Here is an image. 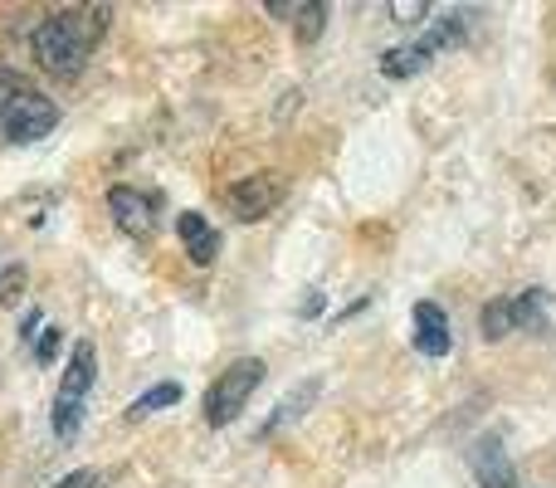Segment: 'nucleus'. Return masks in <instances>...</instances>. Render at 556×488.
Here are the masks:
<instances>
[{
	"mask_svg": "<svg viewBox=\"0 0 556 488\" xmlns=\"http://www.w3.org/2000/svg\"><path fill=\"white\" fill-rule=\"evenodd\" d=\"M513 303V327H528V333H547V293L542 288H522V293L508 298Z\"/></svg>",
	"mask_w": 556,
	"mask_h": 488,
	"instance_id": "obj_13",
	"label": "nucleus"
},
{
	"mask_svg": "<svg viewBox=\"0 0 556 488\" xmlns=\"http://www.w3.org/2000/svg\"><path fill=\"white\" fill-rule=\"evenodd\" d=\"M317 396H323V376H307V381H298L293 391H288L283 401L274 405V415H269V421H264V430H260V435H264V440H274L278 430H288V425H298V421H303V415L317 405Z\"/></svg>",
	"mask_w": 556,
	"mask_h": 488,
	"instance_id": "obj_10",
	"label": "nucleus"
},
{
	"mask_svg": "<svg viewBox=\"0 0 556 488\" xmlns=\"http://www.w3.org/2000/svg\"><path fill=\"white\" fill-rule=\"evenodd\" d=\"M391 15L401 20V25H420V20L430 15V5H425V0H415V5H401V0H395V5H391Z\"/></svg>",
	"mask_w": 556,
	"mask_h": 488,
	"instance_id": "obj_20",
	"label": "nucleus"
},
{
	"mask_svg": "<svg viewBox=\"0 0 556 488\" xmlns=\"http://www.w3.org/2000/svg\"><path fill=\"white\" fill-rule=\"evenodd\" d=\"M54 488H103V479H98L93 470H74V474H64Z\"/></svg>",
	"mask_w": 556,
	"mask_h": 488,
	"instance_id": "obj_21",
	"label": "nucleus"
},
{
	"mask_svg": "<svg viewBox=\"0 0 556 488\" xmlns=\"http://www.w3.org/2000/svg\"><path fill=\"white\" fill-rule=\"evenodd\" d=\"M25 264H10L5 274H0V308H15L20 293H25Z\"/></svg>",
	"mask_w": 556,
	"mask_h": 488,
	"instance_id": "obj_17",
	"label": "nucleus"
},
{
	"mask_svg": "<svg viewBox=\"0 0 556 488\" xmlns=\"http://www.w3.org/2000/svg\"><path fill=\"white\" fill-rule=\"evenodd\" d=\"M459 39H464V15H440L420 39L386 49L381 74H386V78H395V84H401V78H415V74H425V68H430V59H434V54L454 49Z\"/></svg>",
	"mask_w": 556,
	"mask_h": 488,
	"instance_id": "obj_3",
	"label": "nucleus"
},
{
	"mask_svg": "<svg viewBox=\"0 0 556 488\" xmlns=\"http://www.w3.org/2000/svg\"><path fill=\"white\" fill-rule=\"evenodd\" d=\"M108 20H113V5H74V10H59V25H64L84 49H93L98 39L108 35Z\"/></svg>",
	"mask_w": 556,
	"mask_h": 488,
	"instance_id": "obj_12",
	"label": "nucleus"
},
{
	"mask_svg": "<svg viewBox=\"0 0 556 488\" xmlns=\"http://www.w3.org/2000/svg\"><path fill=\"white\" fill-rule=\"evenodd\" d=\"M176 235H181L186 254H191L195 264H215V254H220V235H215V225L205 221V215L181 211L176 215Z\"/></svg>",
	"mask_w": 556,
	"mask_h": 488,
	"instance_id": "obj_11",
	"label": "nucleus"
},
{
	"mask_svg": "<svg viewBox=\"0 0 556 488\" xmlns=\"http://www.w3.org/2000/svg\"><path fill=\"white\" fill-rule=\"evenodd\" d=\"M264 372L269 366L260 362V356H240V362H230L220 376H215V386L205 391V425H230V421H240V411L250 405V396L260 391V381H264Z\"/></svg>",
	"mask_w": 556,
	"mask_h": 488,
	"instance_id": "obj_2",
	"label": "nucleus"
},
{
	"mask_svg": "<svg viewBox=\"0 0 556 488\" xmlns=\"http://www.w3.org/2000/svg\"><path fill=\"white\" fill-rule=\"evenodd\" d=\"M35 59L45 74H59V78H78L88 64V49L78 45L74 35H68L64 25H59V15L39 20L35 25Z\"/></svg>",
	"mask_w": 556,
	"mask_h": 488,
	"instance_id": "obj_5",
	"label": "nucleus"
},
{
	"mask_svg": "<svg viewBox=\"0 0 556 488\" xmlns=\"http://www.w3.org/2000/svg\"><path fill=\"white\" fill-rule=\"evenodd\" d=\"M93 381H98V347L84 337V342H74V352H68V366H64V376H59L54 415H49L59 440H74L78 435V425H84V401H88V386Z\"/></svg>",
	"mask_w": 556,
	"mask_h": 488,
	"instance_id": "obj_1",
	"label": "nucleus"
},
{
	"mask_svg": "<svg viewBox=\"0 0 556 488\" xmlns=\"http://www.w3.org/2000/svg\"><path fill=\"white\" fill-rule=\"evenodd\" d=\"M288 196V182L278 172H254L244 176V182L230 186V211L240 215V221H269V215L283 205Z\"/></svg>",
	"mask_w": 556,
	"mask_h": 488,
	"instance_id": "obj_6",
	"label": "nucleus"
},
{
	"mask_svg": "<svg viewBox=\"0 0 556 488\" xmlns=\"http://www.w3.org/2000/svg\"><path fill=\"white\" fill-rule=\"evenodd\" d=\"M108 211H113V225L123 235H132V240H147L152 235V201H147L137 186H113L108 191Z\"/></svg>",
	"mask_w": 556,
	"mask_h": 488,
	"instance_id": "obj_8",
	"label": "nucleus"
},
{
	"mask_svg": "<svg viewBox=\"0 0 556 488\" xmlns=\"http://www.w3.org/2000/svg\"><path fill=\"white\" fill-rule=\"evenodd\" d=\"M323 313V293H307V303H303V317H317Z\"/></svg>",
	"mask_w": 556,
	"mask_h": 488,
	"instance_id": "obj_23",
	"label": "nucleus"
},
{
	"mask_svg": "<svg viewBox=\"0 0 556 488\" xmlns=\"http://www.w3.org/2000/svg\"><path fill=\"white\" fill-rule=\"evenodd\" d=\"M415 352L420 356H450L454 333H450V313L440 303H415V333H410Z\"/></svg>",
	"mask_w": 556,
	"mask_h": 488,
	"instance_id": "obj_9",
	"label": "nucleus"
},
{
	"mask_svg": "<svg viewBox=\"0 0 556 488\" xmlns=\"http://www.w3.org/2000/svg\"><path fill=\"white\" fill-rule=\"evenodd\" d=\"M25 88H29V84L15 74V68H0V113H5V108L15 103V98L25 93Z\"/></svg>",
	"mask_w": 556,
	"mask_h": 488,
	"instance_id": "obj_19",
	"label": "nucleus"
},
{
	"mask_svg": "<svg viewBox=\"0 0 556 488\" xmlns=\"http://www.w3.org/2000/svg\"><path fill=\"white\" fill-rule=\"evenodd\" d=\"M181 381H162V386H152V391H142L132 405H127V421H147V415H156V411H172V405H181Z\"/></svg>",
	"mask_w": 556,
	"mask_h": 488,
	"instance_id": "obj_14",
	"label": "nucleus"
},
{
	"mask_svg": "<svg viewBox=\"0 0 556 488\" xmlns=\"http://www.w3.org/2000/svg\"><path fill=\"white\" fill-rule=\"evenodd\" d=\"M479 327H483V337H489V342H503L508 333H518V327H513V303H508V298H493V303L479 313Z\"/></svg>",
	"mask_w": 556,
	"mask_h": 488,
	"instance_id": "obj_16",
	"label": "nucleus"
},
{
	"mask_svg": "<svg viewBox=\"0 0 556 488\" xmlns=\"http://www.w3.org/2000/svg\"><path fill=\"white\" fill-rule=\"evenodd\" d=\"M59 342H64V327H39V342H35V362L49 366L59 356Z\"/></svg>",
	"mask_w": 556,
	"mask_h": 488,
	"instance_id": "obj_18",
	"label": "nucleus"
},
{
	"mask_svg": "<svg viewBox=\"0 0 556 488\" xmlns=\"http://www.w3.org/2000/svg\"><path fill=\"white\" fill-rule=\"evenodd\" d=\"M54 123H59L54 98H45V93H35V88H25V93H20L15 103L0 113V142L29 147V142H39V137L54 133Z\"/></svg>",
	"mask_w": 556,
	"mask_h": 488,
	"instance_id": "obj_4",
	"label": "nucleus"
},
{
	"mask_svg": "<svg viewBox=\"0 0 556 488\" xmlns=\"http://www.w3.org/2000/svg\"><path fill=\"white\" fill-rule=\"evenodd\" d=\"M469 470H473V479H479V488H518V470H513V460H508V450H503L498 435L473 440Z\"/></svg>",
	"mask_w": 556,
	"mask_h": 488,
	"instance_id": "obj_7",
	"label": "nucleus"
},
{
	"mask_svg": "<svg viewBox=\"0 0 556 488\" xmlns=\"http://www.w3.org/2000/svg\"><path fill=\"white\" fill-rule=\"evenodd\" d=\"M39 323H45V313H39V308H29L25 323H20V342H35V337H39Z\"/></svg>",
	"mask_w": 556,
	"mask_h": 488,
	"instance_id": "obj_22",
	"label": "nucleus"
},
{
	"mask_svg": "<svg viewBox=\"0 0 556 488\" xmlns=\"http://www.w3.org/2000/svg\"><path fill=\"white\" fill-rule=\"evenodd\" d=\"M327 15H332V10H327L323 0H303V5H293V35L303 39V45H317L323 29H327Z\"/></svg>",
	"mask_w": 556,
	"mask_h": 488,
	"instance_id": "obj_15",
	"label": "nucleus"
}]
</instances>
